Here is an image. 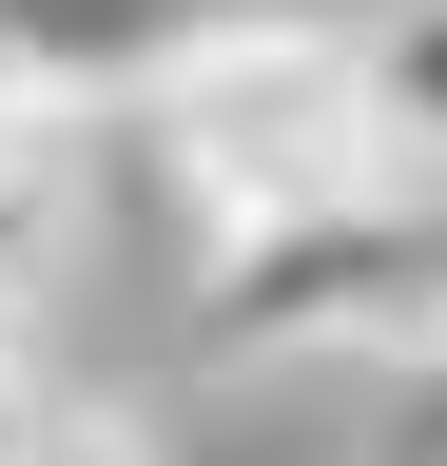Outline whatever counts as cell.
I'll use <instances>...</instances> for the list:
<instances>
[{
	"instance_id": "6da1fadb",
	"label": "cell",
	"mask_w": 447,
	"mask_h": 466,
	"mask_svg": "<svg viewBox=\"0 0 447 466\" xmlns=\"http://www.w3.org/2000/svg\"><path fill=\"white\" fill-rule=\"evenodd\" d=\"M156 175H176L195 233H272V214H330V195H389V116H370V39L350 20H292L272 0L253 39H214L176 97H137Z\"/></svg>"
},
{
	"instance_id": "7a4b0ae2",
	"label": "cell",
	"mask_w": 447,
	"mask_h": 466,
	"mask_svg": "<svg viewBox=\"0 0 447 466\" xmlns=\"http://www.w3.org/2000/svg\"><path fill=\"white\" fill-rule=\"evenodd\" d=\"M195 330H214V350H370V370H389V350H428V330H447V195H428V175H389V195L214 233Z\"/></svg>"
},
{
	"instance_id": "3957f363",
	"label": "cell",
	"mask_w": 447,
	"mask_h": 466,
	"mask_svg": "<svg viewBox=\"0 0 447 466\" xmlns=\"http://www.w3.org/2000/svg\"><path fill=\"white\" fill-rule=\"evenodd\" d=\"M272 0H0V58H20V97H59V116H137V97H176L214 39H253Z\"/></svg>"
},
{
	"instance_id": "277c9868",
	"label": "cell",
	"mask_w": 447,
	"mask_h": 466,
	"mask_svg": "<svg viewBox=\"0 0 447 466\" xmlns=\"http://www.w3.org/2000/svg\"><path fill=\"white\" fill-rule=\"evenodd\" d=\"M370 116H389V175H428L447 195V0H370Z\"/></svg>"
},
{
	"instance_id": "5b68a950",
	"label": "cell",
	"mask_w": 447,
	"mask_h": 466,
	"mask_svg": "<svg viewBox=\"0 0 447 466\" xmlns=\"http://www.w3.org/2000/svg\"><path fill=\"white\" fill-rule=\"evenodd\" d=\"M0 466H137L97 408H59V389H0Z\"/></svg>"
},
{
	"instance_id": "8992f818",
	"label": "cell",
	"mask_w": 447,
	"mask_h": 466,
	"mask_svg": "<svg viewBox=\"0 0 447 466\" xmlns=\"http://www.w3.org/2000/svg\"><path fill=\"white\" fill-rule=\"evenodd\" d=\"M370 466H447V330L389 350V428H370Z\"/></svg>"
},
{
	"instance_id": "52a82bcc",
	"label": "cell",
	"mask_w": 447,
	"mask_h": 466,
	"mask_svg": "<svg viewBox=\"0 0 447 466\" xmlns=\"http://www.w3.org/2000/svg\"><path fill=\"white\" fill-rule=\"evenodd\" d=\"M0 389H39V291H20V253H0Z\"/></svg>"
},
{
	"instance_id": "ba28073f",
	"label": "cell",
	"mask_w": 447,
	"mask_h": 466,
	"mask_svg": "<svg viewBox=\"0 0 447 466\" xmlns=\"http://www.w3.org/2000/svg\"><path fill=\"white\" fill-rule=\"evenodd\" d=\"M0 116H39V97H20V58H0Z\"/></svg>"
}]
</instances>
